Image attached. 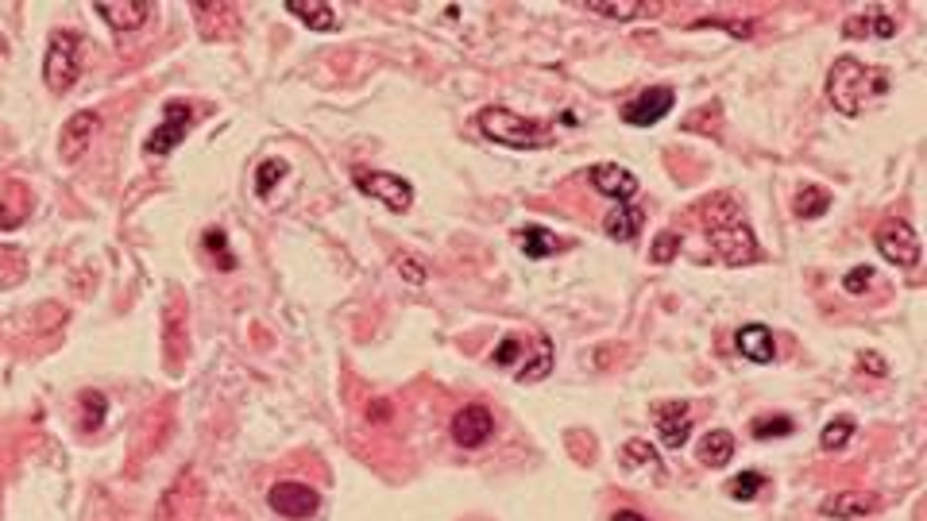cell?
<instances>
[{
    "label": "cell",
    "mask_w": 927,
    "mask_h": 521,
    "mask_svg": "<svg viewBox=\"0 0 927 521\" xmlns=\"http://www.w3.org/2000/svg\"><path fill=\"white\" fill-rule=\"evenodd\" d=\"M676 105V93L669 85H653V90H641L638 97H630L623 105V120L634 128H653L657 120H665Z\"/></svg>",
    "instance_id": "9c48e42d"
},
{
    "label": "cell",
    "mask_w": 927,
    "mask_h": 521,
    "mask_svg": "<svg viewBox=\"0 0 927 521\" xmlns=\"http://www.w3.org/2000/svg\"><path fill=\"white\" fill-rule=\"evenodd\" d=\"M78 73H82V43L74 32H50L47 55H43V82L47 90L66 93L74 90Z\"/></svg>",
    "instance_id": "5b68a950"
},
{
    "label": "cell",
    "mask_w": 927,
    "mask_h": 521,
    "mask_svg": "<svg viewBox=\"0 0 927 521\" xmlns=\"http://www.w3.org/2000/svg\"><path fill=\"white\" fill-rule=\"evenodd\" d=\"M699 460L707 467H722L734 460V437L727 429H711L704 440H699Z\"/></svg>",
    "instance_id": "7402d4cb"
},
{
    "label": "cell",
    "mask_w": 927,
    "mask_h": 521,
    "mask_svg": "<svg viewBox=\"0 0 927 521\" xmlns=\"http://www.w3.org/2000/svg\"><path fill=\"white\" fill-rule=\"evenodd\" d=\"M287 12L302 20L305 27H313V32H337V27H340L337 9H333V4H325V0H310V4H305V0H290Z\"/></svg>",
    "instance_id": "d6986e66"
},
{
    "label": "cell",
    "mask_w": 927,
    "mask_h": 521,
    "mask_svg": "<svg viewBox=\"0 0 927 521\" xmlns=\"http://www.w3.org/2000/svg\"><path fill=\"white\" fill-rule=\"evenodd\" d=\"M394 263H398V270H403L406 282H414V286L426 282V275H429L426 263H418V259H414V255H398V259H394Z\"/></svg>",
    "instance_id": "1f68e13d"
},
{
    "label": "cell",
    "mask_w": 927,
    "mask_h": 521,
    "mask_svg": "<svg viewBox=\"0 0 927 521\" xmlns=\"http://www.w3.org/2000/svg\"><path fill=\"white\" fill-rule=\"evenodd\" d=\"M862 367H866V371H870V375H878V379H885V375H889L885 359H881L878 351H862Z\"/></svg>",
    "instance_id": "e575fe53"
},
{
    "label": "cell",
    "mask_w": 927,
    "mask_h": 521,
    "mask_svg": "<svg viewBox=\"0 0 927 521\" xmlns=\"http://www.w3.org/2000/svg\"><path fill=\"white\" fill-rule=\"evenodd\" d=\"M734 344H739L742 359H750V363H773L777 359V340H773V328L765 325H742L734 333Z\"/></svg>",
    "instance_id": "e0dca14e"
},
{
    "label": "cell",
    "mask_w": 927,
    "mask_h": 521,
    "mask_svg": "<svg viewBox=\"0 0 927 521\" xmlns=\"http://www.w3.org/2000/svg\"><path fill=\"white\" fill-rule=\"evenodd\" d=\"M267 506H271L279 518L302 521V518H310V513H317L321 495L310 487V483H275L271 495H267Z\"/></svg>",
    "instance_id": "30bf717a"
},
{
    "label": "cell",
    "mask_w": 927,
    "mask_h": 521,
    "mask_svg": "<svg viewBox=\"0 0 927 521\" xmlns=\"http://www.w3.org/2000/svg\"><path fill=\"white\" fill-rule=\"evenodd\" d=\"M189 128H194V108H189L186 101H166L163 120H159V128L148 136V147H143V151H148L151 159H166L174 147L189 136Z\"/></svg>",
    "instance_id": "52a82bcc"
},
{
    "label": "cell",
    "mask_w": 927,
    "mask_h": 521,
    "mask_svg": "<svg viewBox=\"0 0 927 521\" xmlns=\"http://www.w3.org/2000/svg\"><path fill=\"white\" fill-rule=\"evenodd\" d=\"M97 16L105 20L113 32H140L148 20L155 16V4L148 0H120V4H97Z\"/></svg>",
    "instance_id": "5bb4252c"
},
{
    "label": "cell",
    "mask_w": 927,
    "mask_h": 521,
    "mask_svg": "<svg viewBox=\"0 0 927 521\" xmlns=\"http://www.w3.org/2000/svg\"><path fill=\"white\" fill-rule=\"evenodd\" d=\"M827 209H831V194H827V189H820V186H804V189H800V194H797V212H800V217L812 220V217H823V212H827Z\"/></svg>",
    "instance_id": "484cf974"
},
{
    "label": "cell",
    "mask_w": 927,
    "mask_h": 521,
    "mask_svg": "<svg viewBox=\"0 0 927 521\" xmlns=\"http://www.w3.org/2000/svg\"><path fill=\"white\" fill-rule=\"evenodd\" d=\"M873 506H878V498L873 495H862V490H838V495L823 498L820 513L827 521H854V518H866Z\"/></svg>",
    "instance_id": "2e32d148"
},
{
    "label": "cell",
    "mask_w": 927,
    "mask_h": 521,
    "mask_svg": "<svg viewBox=\"0 0 927 521\" xmlns=\"http://www.w3.org/2000/svg\"><path fill=\"white\" fill-rule=\"evenodd\" d=\"M495 363L499 367H510L514 363V379L518 383H542L545 375L553 371V340L549 336H507V340L495 348Z\"/></svg>",
    "instance_id": "277c9868"
},
{
    "label": "cell",
    "mask_w": 927,
    "mask_h": 521,
    "mask_svg": "<svg viewBox=\"0 0 927 521\" xmlns=\"http://www.w3.org/2000/svg\"><path fill=\"white\" fill-rule=\"evenodd\" d=\"M282 174H287V163H282V159H267V163H259V171H255V194L271 197V189L279 186Z\"/></svg>",
    "instance_id": "f1b7e54d"
},
{
    "label": "cell",
    "mask_w": 927,
    "mask_h": 521,
    "mask_svg": "<svg viewBox=\"0 0 927 521\" xmlns=\"http://www.w3.org/2000/svg\"><path fill=\"white\" fill-rule=\"evenodd\" d=\"M356 189L375 201H383L391 212H406L414 205V186L398 174H386V171H356Z\"/></svg>",
    "instance_id": "ba28073f"
},
{
    "label": "cell",
    "mask_w": 927,
    "mask_h": 521,
    "mask_svg": "<svg viewBox=\"0 0 927 521\" xmlns=\"http://www.w3.org/2000/svg\"><path fill=\"white\" fill-rule=\"evenodd\" d=\"M762 487H765V475L762 472H742V475H734V479L727 483V495H731L734 502H754Z\"/></svg>",
    "instance_id": "83f0119b"
},
{
    "label": "cell",
    "mask_w": 927,
    "mask_h": 521,
    "mask_svg": "<svg viewBox=\"0 0 927 521\" xmlns=\"http://www.w3.org/2000/svg\"><path fill=\"white\" fill-rule=\"evenodd\" d=\"M97 128H101V116L93 113V108H82V113L70 116V120L62 124V136H58V155H62V163H78V159L90 151Z\"/></svg>",
    "instance_id": "8fae6325"
},
{
    "label": "cell",
    "mask_w": 927,
    "mask_h": 521,
    "mask_svg": "<svg viewBox=\"0 0 927 521\" xmlns=\"http://www.w3.org/2000/svg\"><path fill=\"white\" fill-rule=\"evenodd\" d=\"M676 252H681V236H676V232H661V236L653 240V247H649V259H653V263H673Z\"/></svg>",
    "instance_id": "f546056e"
},
{
    "label": "cell",
    "mask_w": 927,
    "mask_h": 521,
    "mask_svg": "<svg viewBox=\"0 0 927 521\" xmlns=\"http://www.w3.org/2000/svg\"><path fill=\"white\" fill-rule=\"evenodd\" d=\"M623 460L630 467H649L653 475H661V460H657V449H649L646 440H626V444H623Z\"/></svg>",
    "instance_id": "4316f807"
},
{
    "label": "cell",
    "mask_w": 927,
    "mask_h": 521,
    "mask_svg": "<svg viewBox=\"0 0 927 521\" xmlns=\"http://www.w3.org/2000/svg\"><path fill=\"white\" fill-rule=\"evenodd\" d=\"M854 432H858V421H854L850 414H843V417H831V421L823 425V432H820V444H823V452H843L846 444H850V440H854Z\"/></svg>",
    "instance_id": "603a6c76"
},
{
    "label": "cell",
    "mask_w": 927,
    "mask_h": 521,
    "mask_svg": "<svg viewBox=\"0 0 927 521\" xmlns=\"http://www.w3.org/2000/svg\"><path fill=\"white\" fill-rule=\"evenodd\" d=\"M495 437V417L484 406H464L452 417V440L460 449H484L487 440Z\"/></svg>",
    "instance_id": "7c38bea8"
},
{
    "label": "cell",
    "mask_w": 927,
    "mask_h": 521,
    "mask_svg": "<svg viewBox=\"0 0 927 521\" xmlns=\"http://www.w3.org/2000/svg\"><path fill=\"white\" fill-rule=\"evenodd\" d=\"M843 35H846V39H862V35L893 39V35H896V20L889 16L885 9H878V4H873V9H866V12H858V16L846 20V24H843Z\"/></svg>",
    "instance_id": "ac0fdd59"
},
{
    "label": "cell",
    "mask_w": 927,
    "mask_h": 521,
    "mask_svg": "<svg viewBox=\"0 0 927 521\" xmlns=\"http://www.w3.org/2000/svg\"><path fill=\"white\" fill-rule=\"evenodd\" d=\"M518 244H522L525 259H549V255L565 252V240L557 232L542 229V224H530V229L518 232Z\"/></svg>",
    "instance_id": "ffe728a7"
},
{
    "label": "cell",
    "mask_w": 927,
    "mask_h": 521,
    "mask_svg": "<svg viewBox=\"0 0 927 521\" xmlns=\"http://www.w3.org/2000/svg\"><path fill=\"white\" fill-rule=\"evenodd\" d=\"M885 93L889 73L878 66H866L858 58H835V66L827 70V97L843 116H862Z\"/></svg>",
    "instance_id": "7a4b0ae2"
},
{
    "label": "cell",
    "mask_w": 927,
    "mask_h": 521,
    "mask_svg": "<svg viewBox=\"0 0 927 521\" xmlns=\"http://www.w3.org/2000/svg\"><path fill=\"white\" fill-rule=\"evenodd\" d=\"M792 429H797V421L785 414L777 417H754L750 421V432H754L757 440H773V437H792Z\"/></svg>",
    "instance_id": "d4e9b609"
},
{
    "label": "cell",
    "mask_w": 927,
    "mask_h": 521,
    "mask_svg": "<svg viewBox=\"0 0 927 521\" xmlns=\"http://www.w3.org/2000/svg\"><path fill=\"white\" fill-rule=\"evenodd\" d=\"M641 209H634V205H615V209L607 212V220H603V232H607L611 240H618V244H630L634 236L641 232Z\"/></svg>",
    "instance_id": "44dd1931"
},
{
    "label": "cell",
    "mask_w": 927,
    "mask_h": 521,
    "mask_svg": "<svg viewBox=\"0 0 927 521\" xmlns=\"http://www.w3.org/2000/svg\"><path fill=\"white\" fill-rule=\"evenodd\" d=\"M588 12H595V16H607V20H638V16H649V12H653V4H634V0L603 4V0H591Z\"/></svg>",
    "instance_id": "cb8c5ba5"
},
{
    "label": "cell",
    "mask_w": 927,
    "mask_h": 521,
    "mask_svg": "<svg viewBox=\"0 0 927 521\" xmlns=\"http://www.w3.org/2000/svg\"><path fill=\"white\" fill-rule=\"evenodd\" d=\"M870 282H873V270L870 267H854L850 275L843 278V290L846 293H866V290H870Z\"/></svg>",
    "instance_id": "836d02e7"
},
{
    "label": "cell",
    "mask_w": 927,
    "mask_h": 521,
    "mask_svg": "<svg viewBox=\"0 0 927 521\" xmlns=\"http://www.w3.org/2000/svg\"><path fill=\"white\" fill-rule=\"evenodd\" d=\"M873 244H878L881 259L893 263V267H904V270L916 267L919 255H924V247H919L916 229H912L908 220H901V217L885 220V224H881V229H878V236H873Z\"/></svg>",
    "instance_id": "8992f818"
},
{
    "label": "cell",
    "mask_w": 927,
    "mask_h": 521,
    "mask_svg": "<svg viewBox=\"0 0 927 521\" xmlns=\"http://www.w3.org/2000/svg\"><path fill=\"white\" fill-rule=\"evenodd\" d=\"M657 429H661V444L665 449H684L692 432V409L688 402H665L657 406Z\"/></svg>",
    "instance_id": "9a60e30c"
},
{
    "label": "cell",
    "mask_w": 927,
    "mask_h": 521,
    "mask_svg": "<svg viewBox=\"0 0 927 521\" xmlns=\"http://www.w3.org/2000/svg\"><path fill=\"white\" fill-rule=\"evenodd\" d=\"M479 131H484L491 143L510 147V151H534L553 139V128L542 120H525V116L510 113L502 105H491L479 113Z\"/></svg>",
    "instance_id": "3957f363"
},
{
    "label": "cell",
    "mask_w": 927,
    "mask_h": 521,
    "mask_svg": "<svg viewBox=\"0 0 927 521\" xmlns=\"http://www.w3.org/2000/svg\"><path fill=\"white\" fill-rule=\"evenodd\" d=\"M224 244H229V240H224V232H213V229L206 232V252H209V255H221V267L232 270V267H236V259H232V255L224 252Z\"/></svg>",
    "instance_id": "d6a6232c"
},
{
    "label": "cell",
    "mask_w": 927,
    "mask_h": 521,
    "mask_svg": "<svg viewBox=\"0 0 927 521\" xmlns=\"http://www.w3.org/2000/svg\"><path fill=\"white\" fill-rule=\"evenodd\" d=\"M588 182L600 189L603 197H615L618 205H626L641 189L638 174L626 171V166H618V163H595V166H591V174H588Z\"/></svg>",
    "instance_id": "4fadbf2b"
},
{
    "label": "cell",
    "mask_w": 927,
    "mask_h": 521,
    "mask_svg": "<svg viewBox=\"0 0 927 521\" xmlns=\"http://www.w3.org/2000/svg\"><path fill=\"white\" fill-rule=\"evenodd\" d=\"M699 217H704L707 236H711L715 252H719V259L727 263V267H746V263L757 259V236L731 194L707 197V201L699 205Z\"/></svg>",
    "instance_id": "6da1fadb"
},
{
    "label": "cell",
    "mask_w": 927,
    "mask_h": 521,
    "mask_svg": "<svg viewBox=\"0 0 927 521\" xmlns=\"http://www.w3.org/2000/svg\"><path fill=\"white\" fill-rule=\"evenodd\" d=\"M82 409H85V429H101V421H105V394L85 391Z\"/></svg>",
    "instance_id": "4dcf8cb0"
},
{
    "label": "cell",
    "mask_w": 927,
    "mask_h": 521,
    "mask_svg": "<svg viewBox=\"0 0 927 521\" xmlns=\"http://www.w3.org/2000/svg\"><path fill=\"white\" fill-rule=\"evenodd\" d=\"M611 521H646V518H641L638 510H618V513H615V518H611Z\"/></svg>",
    "instance_id": "d590c367"
}]
</instances>
